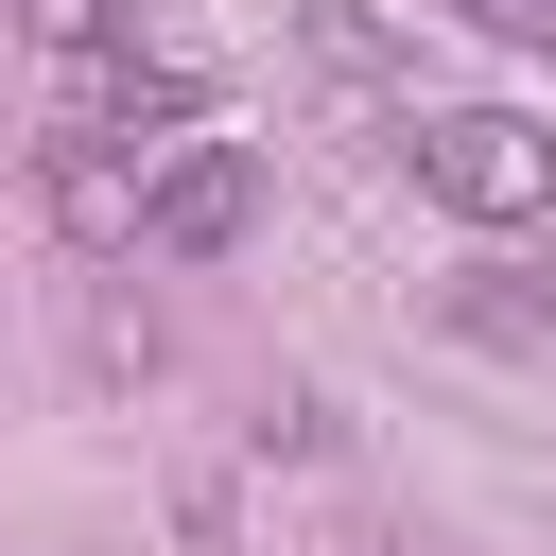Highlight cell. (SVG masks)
Masks as SVG:
<instances>
[{
  "label": "cell",
  "mask_w": 556,
  "mask_h": 556,
  "mask_svg": "<svg viewBox=\"0 0 556 556\" xmlns=\"http://www.w3.org/2000/svg\"><path fill=\"white\" fill-rule=\"evenodd\" d=\"M17 35H35L52 70H87V52H122V35H139V0H17Z\"/></svg>",
  "instance_id": "cell-6"
},
{
  "label": "cell",
  "mask_w": 556,
  "mask_h": 556,
  "mask_svg": "<svg viewBox=\"0 0 556 556\" xmlns=\"http://www.w3.org/2000/svg\"><path fill=\"white\" fill-rule=\"evenodd\" d=\"M243 226H261V139H226V122L156 139V174H139V243H156V261H226Z\"/></svg>",
  "instance_id": "cell-2"
},
{
  "label": "cell",
  "mask_w": 556,
  "mask_h": 556,
  "mask_svg": "<svg viewBox=\"0 0 556 556\" xmlns=\"http://www.w3.org/2000/svg\"><path fill=\"white\" fill-rule=\"evenodd\" d=\"M400 156L452 226H539L556 208V122H521V104H400Z\"/></svg>",
  "instance_id": "cell-1"
},
{
  "label": "cell",
  "mask_w": 556,
  "mask_h": 556,
  "mask_svg": "<svg viewBox=\"0 0 556 556\" xmlns=\"http://www.w3.org/2000/svg\"><path fill=\"white\" fill-rule=\"evenodd\" d=\"M469 35H504V52H556V0H452Z\"/></svg>",
  "instance_id": "cell-8"
},
{
  "label": "cell",
  "mask_w": 556,
  "mask_h": 556,
  "mask_svg": "<svg viewBox=\"0 0 556 556\" xmlns=\"http://www.w3.org/2000/svg\"><path fill=\"white\" fill-rule=\"evenodd\" d=\"M452 330H469V348H556V278L469 261V278H452Z\"/></svg>",
  "instance_id": "cell-5"
},
{
  "label": "cell",
  "mask_w": 556,
  "mask_h": 556,
  "mask_svg": "<svg viewBox=\"0 0 556 556\" xmlns=\"http://www.w3.org/2000/svg\"><path fill=\"white\" fill-rule=\"evenodd\" d=\"M87 365L104 382H156V313H87Z\"/></svg>",
  "instance_id": "cell-7"
},
{
  "label": "cell",
  "mask_w": 556,
  "mask_h": 556,
  "mask_svg": "<svg viewBox=\"0 0 556 556\" xmlns=\"http://www.w3.org/2000/svg\"><path fill=\"white\" fill-rule=\"evenodd\" d=\"M139 174H156V139H104V122H70V139L35 156V208H52V243H87V261H139Z\"/></svg>",
  "instance_id": "cell-3"
},
{
  "label": "cell",
  "mask_w": 556,
  "mask_h": 556,
  "mask_svg": "<svg viewBox=\"0 0 556 556\" xmlns=\"http://www.w3.org/2000/svg\"><path fill=\"white\" fill-rule=\"evenodd\" d=\"M295 70H313L330 104H417V52H400L382 17H348V0H313V17H295Z\"/></svg>",
  "instance_id": "cell-4"
}]
</instances>
